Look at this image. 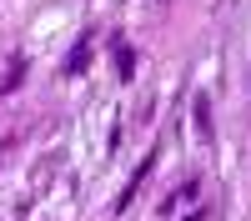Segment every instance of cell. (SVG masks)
<instances>
[{"mask_svg": "<svg viewBox=\"0 0 251 221\" xmlns=\"http://www.w3.org/2000/svg\"><path fill=\"white\" fill-rule=\"evenodd\" d=\"M196 126H201V141H211V106H206V96H196Z\"/></svg>", "mask_w": 251, "mask_h": 221, "instance_id": "cell-1", "label": "cell"}, {"mask_svg": "<svg viewBox=\"0 0 251 221\" xmlns=\"http://www.w3.org/2000/svg\"><path fill=\"white\" fill-rule=\"evenodd\" d=\"M86 55H91L86 46H75V50H71V60H66V71H80V66H86Z\"/></svg>", "mask_w": 251, "mask_h": 221, "instance_id": "cell-2", "label": "cell"}]
</instances>
